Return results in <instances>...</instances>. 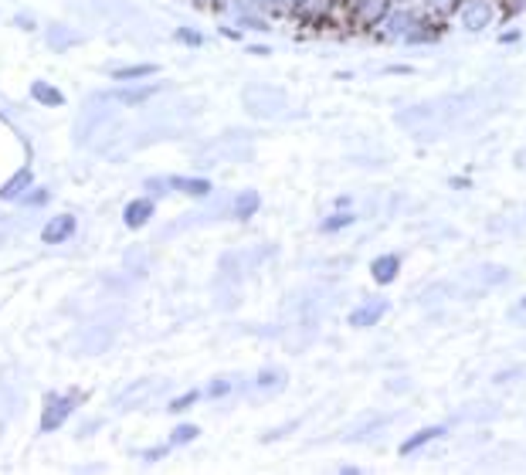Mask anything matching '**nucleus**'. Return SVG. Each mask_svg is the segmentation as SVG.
I'll return each instance as SVG.
<instances>
[{"instance_id":"nucleus-6","label":"nucleus","mask_w":526,"mask_h":475,"mask_svg":"<svg viewBox=\"0 0 526 475\" xmlns=\"http://www.w3.org/2000/svg\"><path fill=\"white\" fill-rule=\"evenodd\" d=\"M448 428L445 424H431V428H421V431H415V435H408L404 442H401V455L408 458V455H418L424 445H431V442H438V438H445Z\"/></svg>"},{"instance_id":"nucleus-13","label":"nucleus","mask_w":526,"mask_h":475,"mask_svg":"<svg viewBox=\"0 0 526 475\" xmlns=\"http://www.w3.org/2000/svg\"><path fill=\"white\" fill-rule=\"evenodd\" d=\"M357 221V214L353 211H337V214H330V217H323V235H337V231H343V228H350Z\"/></svg>"},{"instance_id":"nucleus-14","label":"nucleus","mask_w":526,"mask_h":475,"mask_svg":"<svg viewBox=\"0 0 526 475\" xmlns=\"http://www.w3.org/2000/svg\"><path fill=\"white\" fill-rule=\"evenodd\" d=\"M31 95L41 99L45 106H61V102H65V95H61L58 88H52L48 81H34V85H31Z\"/></svg>"},{"instance_id":"nucleus-23","label":"nucleus","mask_w":526,"mask_h":475,"mask_svg":"<svg viewBox=\"0 0 526 475\" xmlns=\"http://www.w3.org/2000/svg\"><path fill=\"white\" fill-rule=\"evenodd\" d=\"M506 275H509L506 268H486V272H482V279H486V282H502Z\"/></svg>"},{"instance_id":"nucleus-28","label":"nucleus","mask_w":526,"mask_h":475,"mask_svg":"<svg viewBox=\"0 0 526 475\" xmlns=\"http://www.w3.org/2000/svg\"><path fill=\"white\" fill-rule=\"evenodd\" d=\"M516 313H526V295L520 299V302H516Z\"/></svg>"},{"instance_id":"nucleus-26","label":"nucleus","mask_w":526,"mask_h":475,"mask_svg":"<svg viewBox=\"0 0 526 475\" xmlns=\"http://www.w3.org/2000/svg\"><path fill=\"white\" fill-rule=\"evenodd\" d=\"M500 41L502 45H516V41H520V31H502Z\"/></svg>"},{"instance_id":"nucleus-19","label":"nucleus","mask_w":526,"mask_h":475,"mask_svg":"<svg viewBox=\"0 0 526 475\" xmlns=\"http://www.w3.org/2000/svg\"><path fill=\"white\" fill-rule=\"evenodd\" d=\"M177 41H184V45H194V48H197V45H204V38H201L197 31H190V27H180V31H177Z\"/></svg>"},{"instance_id":"nucleus-16","label":"nucleus","mask_w":526,"mask_h":475,"mask_svg":"<svg viewBox=\"0 0 526 475\" xmlns=\"http://www.w3.org/2000/svg\"><path fill=\"white\" fill-rule=\"evenodd\" d=\"M197 435H201V428H197V424H177V428H173V435H170V445H173V449H177V445H187V442H194Z\"/></svg>"},{"instance_id":"nucleus-20","label":"nucleus","mask_w":526,"mask_h":475,"mask_svg":"<svg viewBox=\"0 0 526 475\" xmlns=\"http://www.w3.org/2000/svg\"><path fill=\"white\" fill-rule=\"evenodd\" d=\"M210 397H228L231 394V380H210Z\"/></svg>"},{"instance_id":"nucleus-21","label":"nucleus","mask_w":526,"mask_h":475,"mask_svg":"<svg viewBox=\"0 0 526 475\" xmlns=\"http://www.w3.org/2000/svg\"><path fill=\"white\" fill-rule=\"evenodd\" d=\"M146 190H150V194H167V190H173V187H170V180L150 177V180H146Z\"/></svg>"},{"instance_id":"nucleus-22","label":"nucleus","mask_w":526,"mask_h":475,"mask_svg":"<svg viewBox=\"0 0 526 475\" xmlns=\"http://www.w3.org/2000/svg\"><path fill=\"white\" fill-rule=\"evenodd\" d=\"M150 95H153V88H136V92H126V95H123V102H143V99H150Z\"/></svg>"},{"instance_id":"nucleus-12","label":"nucleus","mask_w":526,"mask_h":475,"mask_svg":"<svg viewBox=\"0 0 526 475\" xmlns=\"http://www.w3.org/2000/svg\"><path fill=\"white\" fill-rule=\"evenodd\" d=\"M31 187V170H17L10 180H7V187H0V201H10V197H17L21 190H27Z\"/></svg>"},{"instance_id":"nucleus-4","label":"nucleus","mask_w":526,"mask_h":475,"mask_svg":"<svg viewBox=\"0 0 526 475\" xmlns=\"http://www.w3.org/2000/svg\"><path fill=\"white\" fill-rule=\"evenodd\" d=\"M75 404H79V397L68 394V397H48V407H45V414H41V431H54V428H61L65 424V418L75 411Z\"/></svg>"},{"instance_id":"nucleus-18","label":"nucleus","mask_w":526,"mask_h":475,"mask_svg":"<svg viewBox=\"0 0 526 475\" xmlns=\"http://www.w3.org/2000/svg\"><path fill=\"white\" fill-rule=\"evenodd\" d=\"M197 397H201V391H187V394H180L177 400H170V411H184L190 404H197Z\"/></svg>"},{"instance_id":"nucleus-24","label":"nucleus","mask_w":526,"mask_h":475,"mask_svg":"<svg viewBox=\"0 0 526 475\" xmlns=\"http://www.w3.org/2000/svg\"><path fill=\"white\" fill-rule=\"evenodd\" d=\"M170 449H173L170 442H167V445H160V449H150V451H146V462H157V458H163V455H167Z\"/></svg>"},{"instance_id":"nucleus-8","label":"nucleus","mask_w":526,"mask_h":475,"mask_svg":"<svg viewBox=\"0 0 526 475\" xmlns=\"http://www.w3.org/2000/svg\"><path fill=\"white\" fill-rule=\"evenodd\" d=\"M153 211H157V204L150 201V197H139V201H130L126 204V211H123V221H126V228H143L146 221H153Z\"/></svg>"},{"instance_id":"nucleus-2","label":"nucleus","mask_w":526,"mask_h":475,"mask_svg":"<svg viewBox=\"0 0 526 475\" xmlns=\"http://www.w3.org/2000/svg\"><path fill=\"white\" fill-rule=\"evenodd\" d=\"M394 0H353V21L360 27H377L380 21H387Z\"/></svg>"},{"instance_id":"nucleus-7","label":"nucleus","mask_w":526,"mask_h":475,"mask_svg":"<svg viewBox=\"0 0 526 475\" xmlns=\"http://www.w3.org/2000/svg\"><path fill=\"white\" fill-rule=\"evenodd\" d=\"M75 214H58V217H52L48 224H45V231H41V238L48 241V244H61V241H68V238L75 235Z\"/></svg>"},{"instance_id":"nucleus-3","label":"nucleus","mask_w":526,"mask_h":475,"mask_svg":"<svg viewBox=\"0 0 526 475\" xmlns=\"http://www.w3.org/2000/svg\"><path fill=\"white\" fill-rule=\"evenodd\" d=\"M387 309H391V302H387V299H367L364 306L350 309L346 322H350V326H357V329H367V326H377L380 319L387 316Z\"/></svg>"},{"instance_id":"nucleus-17","label":"nucleus","mask_w":526,"mask_h":475,"mask_svg":"<svg viewBox=\"0 0 526 475\" xmlns=\"http://www.w3.org/2000/svg\"><path fill=\"white\" fill-rule=\"evenodd\" d=\"M258 387H265V391H282V387H286V373H282V370H265L262 377H258Z\"/></svg>"},{"instance_id":"nucleus-27","label":"nucleus","mask_w":526,"mask_h":475,"mask_svg":"<svg viewBox=\"0 0 526 475\" xmlns=\"http://www.w3.org/2000/svg\"><path fill=\"white\" fill-rule=\"evenodd\" d=\"M451 187H462V190H465V187H472V184H469L465 177H455V180H451Z\"/></svg>"},{"instance_id":"nucleus-10","label":"nucleus","mask_w":526,"mask_h":475,"mask_svg":"<svg viewBox=\"0 0 526 475\" xmlns=\"http://www.w3.org/2000/svg\"><path fill=\"white\" fill-rule=\"evenodd\" d=\"M255 211H262V194L258 190H241L235 201V217L248 221V217H255Z\"/></svg>"},{"instance_id":"nucleus-25","label":"nucleus","mask_w":526,"mask_h":475,"mask_svg":"<svg viewBox=\"0 0 526 475\" xmlns=\"http://www.w3.org/2000/svg\"><path fill=\"white\" fill-rule=\"evenodd\" d=\"M387 75H411V65H387Z\"/></svg>"},{"instance_id":"nucleus-9","label":"nucleus","mask_w":526,"mask_h":475,"mask_svg":"<svg viewBox=\"0 0 526 475\" xmlns=\"http://www.w3.org/2000/svg\"><path fill=\"white\" fill-rule=\"evenodd\" d=\"M170 187L180 194H190V197H208L210 194V180H204V177H170Z\"/></svg>"},{"instance_id":"nucleus-15","label":"nucleus","mask_w":526,"mask_h":475,"mask_svg":"<svg viewBox=\"0 0 526 475\" xmlns=\"http://www.w3.org/2000/svg\"><path fill=\"white\" fill-rule=\"evenodd\" d=\"M435 116V106L431 102H424V106H415L408 109V112H397V123H404V126H411V123H421V119H431Z\"/></svg>"},{"instance_id":"nucleus-11","label":"nucleus","mask_w":526,"mask_h":475,"mask_svg":"<svg viewBox=\"0 0 526 475\" xmlns=\"http://www.w3.org/2000/svg\"><path fill=\"white\" fill-rule=\"evenodd\" d=\"M150 75H160L157 65H123V68H116L112 72V79L116 81H139V79H150Z\"/></svg>"},{"instance_id":"nucleus-5","label":"nucleus","mask_w":526,"mask_h":475,"mask_svg":"<svg viewBox=\"0 0 526 475\" xmlns=\"http://www.w3.org/2000/svg\"><path fill=\"white\" fill-rule=\"evenodd\" d=\"M397 275H401V255H394V251L377 255V258L370 262V279H373L377 286H394Z\"/></svg>"},{"instance_id":"nucleus-1","label":"nucleus","mask_w":526,"mask_h":475,"mask_svg":"<svg viewBox=\"0 0 526 475\" xmlns=\"http://www.w3.org/2000/svg\"><path fill=\"white\" fill-rule=\"evenodd\" d=\"M500 14H496V0H462L458 3V21L465 31H486Z\"/></svg>"}]
</instances>
